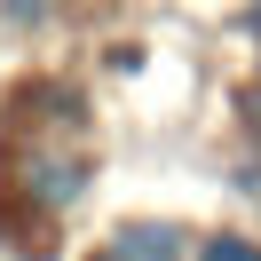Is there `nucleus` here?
<instances>
[{
	"instance_id": "f257e3e1",
	"label": "nucleus",
	"mask_w": 261,
	"mask_h": 261,
	"mask_svg": "<svg viewBox=\"0 0 261 261\" xmlns=\"http://www.w3.org/2000/svg\"><path fill=\"white\" fill-rule=\"evenodd\" d=\"M103 261H182V229L174 222H127L103 245Z\"/></svg>"
},
{
	"instance_id": "f03ea898",
	"label": "nucleus",
	"mask_w": 261,
	"mask_h": 261,
	"mask_svg": "<svg viewBox=\"0 0 261 261\" xmlns=\"http://www.w3.org/2000/svg\"><path fill=\"white\" fill-rule=\"evenodd\" d=\"M24 190H32L40 206H71V198H80V166H64V159H32V166H24Z\"/></svg>"
},
{
	"instance_id": "7ed1b4c3",
	"label": "nucleus",
	"mask_w": 261,
	"mask_h": 261,
	"mask_svg": "<svg viewBox=\"0 0 261 261\" xmlns=\"http://www.w3.org/2000/svg\"><path fill=\"white\" fill-rule=\"evenodd\" d=\"M206 261H261V245H245V238H214Z\"/></svg>"
}]
</instances>
